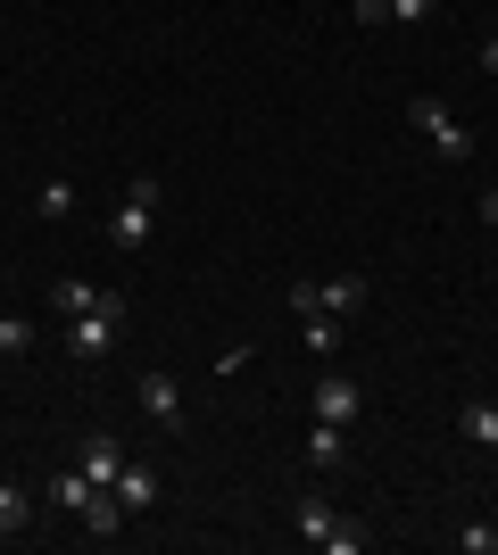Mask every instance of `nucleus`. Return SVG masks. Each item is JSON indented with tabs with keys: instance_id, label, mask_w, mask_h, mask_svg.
I'll list each match as a JSON object with an SVG mask.
<instances>
[{
	"instance_id": "1",
	"label": "nucleus",
	"mask_w": 498,
	"mask_h": 555,
	"mask_svg": "<svg viewBox=\"0 0 498 555\" xmlns=\"http://www.w3.org/2000/svg\"><path fill=\"white\" fill-rule=\"evenodd\" d=\"M117 332H125V291H92L75 315H59V348H67L75 365H100L117 348Z\"/></svg>"
},
{
	"instance_id": "2",
	"label": "nucleus",
	"mask_w": 498,
	"mask_h": 555,
	"mask_svg": "<svg viewBox=\"0 0 498 555\" xmlns=\"http://www.w3.org/2000/svg\"><path fill=\"white\" fill-rule=\"evenodd\" d=\"M291 522H299V539H308V547H324V555H374V531H366V522H349L341 506H324V498H299V506H291Z\"/></svg>"
},
{
	"instance_id": "3",
	"label": "nucleus",
	"mask_w": 498,
	"mask_h": 555,
	"mask_svg": "<svg viewBox=\"0 0 498 555\" xmlns=\"http://www.w3.org/2000/svg\"><path fill=\"white\" fill-rule=\"evenodd\" d=\"M150 232H158V175H133L117 216H108V249L133 257V249H150Z\"/></svg>"
},
{
	"instance_id": "4",
	"label": "nucleus",
	"mask_w": 498,
	"mask_h": 555,
	"mask_svg": "<svg viewBox=\"0 0 498 555\" xmlns=\"http://www.w3.org/2000/svg\"><path fill=\"white\" fill-rule=\"evenodd\" d=\"M291 307H299V315H332V324H357V315H366V274L291 282Z\"/></svg>"
},
{
	"instance_id": "5",
	"label": "nucleus",
	"mask_w": 498,
	"mask_h": 555,
	"mask_svg": "<svg viewBox=\"0 0 498 555\" xmlns=\"http://www.w3.org/2000/svg\"><path fill=\"white\" fill-rule=\"evenodd\" d=\"M407 116H416V133L432 141V158H449V166H465V158H474V133H465V125H457V116L440 108L432 92H416V100H407Z\"/></svg>"
},
{
	"instance_id": "6",
	"label": "nucleus",
	"mask_w": 498,
	"mask_h": 555,
	"mask_svg": "<svg viewBox=\"0 0 498 555\" xmlns=\"http://www.w3.org/2000/svg\"><path fill=\"white\" fill-rule=\"evenodd\" d=\"M133 398H142V415L158 423L166 440H183V390H175L166 373H142V382H133Z\"/></svg>"
},
{
	"instance_id": "7",
	"label": "nucleus",
	"mask_w": 498,
	"mask_h": 555,
	"mask_svg": "<svg viewBox=\"0 0 498 555\" xmlns=\"http://www.w3.org/2000/svg\"><path fill=\"white\" fill-rule=\"evenodd\" d=\"M357 25H432L440 17V0H349Z\"/></svg>"
},
{
	"instance_id": "8",
	"label": "nucleus",
	"mask_w": 498,
	"mask_h": 555,
	"mask_svg": "<svg viewBox=\"0 0 498 555\" xmlns=\"http://www.w3.org/2000/svg\"><path fill=\"white\" fill-rule=\"evenodd\" d=\"M316 415L324 423H357L366 415V390H357L349 373H324V382H316Z\"/></svg>"
},
{
	"instance_id": "9",
	"label": "nucleus",
	"mask_w": 498,
	"mask_h": 555,
	"mask_svg": "<svg viewBox=\"0 0 498 555\" xmlns=\"http://www.w3.org/2000/svg\"><path fill=\"white\" fill-rule=\"evenodd\" d=\"M158 498H166V489H158V473L125 456V464H117V506H125V514H150Z\"/></svg>"
},
{
	"instance_id": "10",
	"label": "nucleus",
	"mask_w": 498,
	"mask_h": 555,
	"mask_svg": "<svg viewBox=\"0 0 498 555\" xmlns=\"http://www.w3.org/2000/svg\"><path fill=\"white\" fill-rule=\"evenodd\" d=\"M75 464H84V473H92L100 489H117V464H125V448L108 440V431H84V448H75Z\"/></svg>"
},
{
	"instance_id": "11",
	"label": "nucleus",
	"mask_w": 498,
	"mask_h": 555,
	"mask_svg": "<svg viewBox=\"0 0 498 555\" xmlns=\"http://www.w3.org/2000/svg\"><path fill=\"white\" fill-rule=\"evenodd\" d=\"M457 431H465L482 456H498V406L490 398H465V406H457Z\"/></svg>"
},
{
	"instance_id": "12",
	"label": "nucleus",
	"mask_w": 498,
	"mask_h": 555,
	"mask_svg": "<svg viewBox=\"0 0 498 555\" xmlns=\"http://www.w3.org/2000/svg\"><path fill=\"white\" fill-rule=\"evenodd\" d=\"M341 456H349V423H324V415H316L308 423V464L324 473V464H341Z\"/></svg>"
},
{
	"instance_id": "13",
	"label": "nucleus",
	"mask_w": 498,
	"mask_h": 555,
	"mask_svg": "<svg viewBox=\"0 0 498 555\" xmlns=\"http://www.w3.org/2000/svg\"><path fill=\"white\" fill-rule=\"evenodd\" d=\"M25 522H34V498L17 481H0V539H25Z\"/></svg>"
},
{
	"instance_id": "14",
	"label": "nucleus",
	"mask_w": 498,
	"mask_h": 555,
	"mask_svg": "<svg viewBox=\"0 0 498 555\" xmlns=\"http://www.w3.org/2000/svg\"><path fill=\"white\" fill-rule=\"evenodd\" d=\"M299 324H308V332H299V340H308V357H332V348L349 340V324H332V315H299Z\"/></svg>"
},
{
	"instance_id": "15",
	"label": "nucleus",
	"mask_w": 498,
	"mask_h": 555,
	"mask_svg": "<svg viewBox=\"0 0 498 555\" xmlns=\"http://www.w3.org/2000/svg\"><path fill=\"white\" fill-rule=\"evenodd\" d=\"M34 208H42L50 224H67V216H75V183H42V191H34Z\"/></svg>"
},
{
	"instance_id": "16",
	"label": "nucleus",
	"mask_w": 498,
	"mask_h": 555,
	"mask_svg": "<svg viewBox=\"0 0 498 555\" xmlns=\"http://www.w3.org/2000/svg\"><path fill=\"white\" fill-rule=\"evenodd\" d=\"M34 340H42V332L25 324V315H0V357H25Z\"/></svg>"
},
{
	"instance_id": "17",
	"label": "nucleus",
	"mask_w": 498,
	"mask_h": 555,
	"mask_svg": "<svg viewBox=\"0 0 498 555\" xmlns=\"http://www.w3.org/2000/svg\"><path fill=\"white\" fill-rule=\"evenodd\" d=\"M457 547H465V555H498V522H465V531H457Z\"/></svg>"
},
{
	"instance_id": "18",
	"label": "nucleus",
	"mask_w": 498,
	"mask_h": 555,
	"mask_svg": "<svg viewBox=\"0 0 498 555\" xmlns=\"http://www.w3.org/2000/svg\"><path fill=\"white\" fill-rule=\"evenodd\" d=\"M482 75H498V34H490V42H482Z\"/></svg>"
},
{
	"instance_id": "19",
	"label": "nucleus",
	"mask_w": 498,
	"mask_h": 555,
	"mask_svg": "<svg viewBox=\"0 0 498 555\" xmlns=\"http://www.w3.org/2000/svg\"><path fill=\"white\" fill-rule=\"evenodd\" d=\"M482 224H498V191H482Z\"/></svg>"
}]
</instances>
